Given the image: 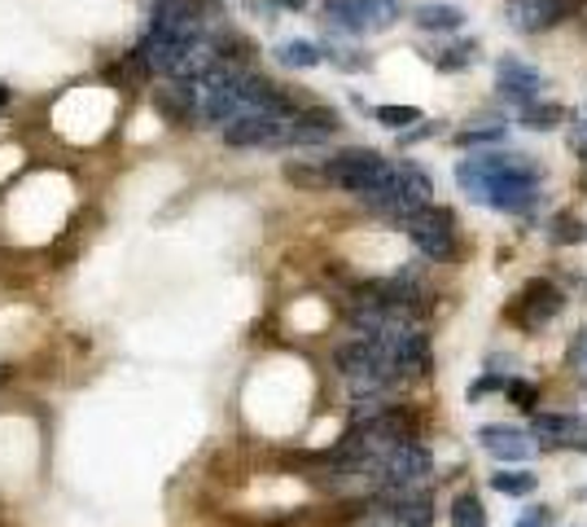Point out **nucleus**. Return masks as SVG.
I'll return each mask as SVG.
<instances>
[{
	"instance_id": "nucleus-5",
	"label": "nucleus",
	"mask_w": 587,
	"mask_h": 527,
	"mask_svg": "<svg viewBox=\"0 0 587 527\" xmlns=\"http://www.w3.org/2000/svg\"><path fill=\"white\" fill-rule=\"evenodd\" d=\"M403 229H408L412 246H417L425 260L439 264V260H452V255H456V216H452V211H443V207L430 202V207H421Z\"/></svg>"
},
{
	"instance_id": "nucleus-1",
	"label": "nucleus",
	"mask_w": 587,
	"mask_h": 527,
	"mask_svg": "<svg viewBox=\"0 0 587 527\" xmlns=\"http://www.w3.org/2000/svg\"><path fill=\"white\" fill-rule=\"evenodd\" d=\"M465 194L483 198L496 211H527L540 198V167L527 154H478L456 167Z\"/></svg>"
},
{
	"instance_id": "nucleus-22",
	"label": "nucleus",
	"mask_w": 587,
	"mask_h": 527,
	"mask_svg": "<svg viewBox=\"0 0 587 527\" xmlns=\"http://www.w3.org/2000/svg\"><path fill=\"white\" fill-rule=\"evenodd\" d=\"M587 238V229H584V220H575V216H557L553 220V242H584Z\"/></svg>"
},
{
	"instance_id": "nucleus-17",
	"label": "nucleus",
	"mask_w": 587,
	"mask_h": 527,
	"mask_svg": "<svg viewBox=\"0 0 587 527\" xmlns=\"http://www.w3.org/2000/svg\"><path fill=\"white\" fill-rule=\"evenodd\" d=\"M277 57L286 62V66H298V70H307V66H320V48L315 44H307V40H290V44H281L277 48Z\"/></svg>"
},
{
	"instance_id": "nucleus-16",
	"label": "nucleus",
	"mask_w": 587,
	"mask_h": 527,
	"mask_svg": "<svg viewBox=\"0 0 587 527\" xmlns=\"http://www.w3.org/2000/svg\"><path fill=\"white\" fill-rule=\"evenodd\" d=\"M452 527H487V510H483V502L474 493H461L452 502Z\"/></svg>"
},
{
	"instance_id": "nucleus-11",
	"label": "nucleus",
	"mask_w": 587,
	"mask_h": 527,
	"mask_svg": "<svg viewBox=\"0 0 587 527\" xmlns=\"http://www.w3.org/2000/svg\"><path fill=\"white\" fill-rule=\"evenodd\" d=\"M531 431L549 444H584L587 440V418L579 414H535Z\"/></svg>"
},
{
	"instance_id": "nucleus-9",
	"label": "nucleus",
	"mask_w": 587,
	"mask_h": 527,
	"mask_svg": "<svg viewBox=\"0 0 587 527\" xmlns=\"http://www.w3.org/2000/svg\"><path fill=\"white\" fill-rule=\"evenodd\" d=\"M496 84H500V97H509L518 106H527V101H535L544 92V75L535 66L518 62V57H500L496 62Z\"/></svg>"
},
{
	"instance_id": "nucleus-13",
	"label": "nucleus",
	"mask_w": 587,
	"mask_h": 527,
	"mask_svg": "<svg viewBox=\"0 0 587 527\" xmlns=\"http://www.w3.org/2000/svg\"><path fill=\"white\" fill-rule=\"evenodd\" d=\"M412 22L421 31H456L465 22V9L461 4H443V0H425L412 9Z\"/></svg>"
},
{
	"instance_id": "nucleus-15",
	"label": "nucleus",
	"mask_w": 587,
	"mask_h": 527,
	"mask_svg": "<svg viewBox=\"0 0 587 527\" xmlns=\"http://www.w3.org/2000/svg\"><path fill=\"white\" fill-rule=\"evenodd\" d=\"M290 185H302V189H329V176H324V163H286L281 167Z\"/></svg>"
},
{
	"instance_id": "nucleus-21",
	"label": "nucleus",
	"mask_w": 587,
	"mask_h": 527,
	"mask_svg": "<svg viewBox=\"0 0 587 527\" xmlns=\"http://www.w3.org/2000/svg\"><path fill=\"white\" fill-rule=\"evenodd\" d=\"M386 128H412V123H421V110L417 106H377L373 110Z\"/></svg>"
},
{
	"instance_id": "nucleus-8",
	"label": "nucleus",
	"mask_w": 587,
	"mask_h": 527,
	"mask_svg": "<svg viewBox=\"0 0 587 527\" xmlns=\"http://www.w3.org/2000/svg\"><path fill=\"white\" fill-rule=\"evenodd\" d=\"M571 0H509V26L522 35H540L553 31L557 22H566Z\"/></svg>"
},
{
	"instance_id": "nucleus-27",
	"label": "nucleus",
	"mask_w": 587,
	"mask_h": 527,
	"mask_svg": "<svg viewBox=\"0 0 587 527\" xmlns=\"http://www.w3.org/2000/svg\"><path fill=\"white\" fill-rule=\"evenodd\" d=\"M0 106H9V88L4 84H0Z\"/></svg>"
},
{
	"instance_id": "nucleus-6",
	"label": "nucleus",
	"mask_w": 587,
	"mask_h": 527,
	"mask_svg": "<svg viewBox=\"0 0 587 527\" xmlns=\"http://www.w3.org/2000/svg\"><path fill=\"white\" fill-rule=\"evenodd\" d=\"M377 466H381V488H386V484H390V488H417V484L430 480V471H434V462H430V453L421 449V440L390 444V449L377 458Z\"/></svg>"
},
{
	"instance_id": "nucleus-26",
	"label": "nucleus",
	"mask_w": 587,
	"mask_h": 527,
	"mask_svg": "<svg viewBox=\"0 0 587 527\" xmlns=\"http://www.w3.org/2000/svg\"><path fill=\"white\" fill-rule=\"evenodd\" d=\"M277 4H286V9H302L307 0H277Z\"/></svg>"
},
{
	"instance_id": "nucleus-20",
	"label": "nucleus",
	"mask_w": 587,
	"mask_h": 527,
	"mask_svg": "<svg viewBox=\"0 0 587 527\" xmlns=\"http://www.w3.org/2000/svg\"><path fill=\"white\" fill-rule=\"evenodd\" d=\"M496 141H505V123H483V128L456 132V145H465V150H474V145H496Z\"/></svg>"
},
{
	"instance_id": "nucleus-25",
	"label": "nucleus",
	"mask_w": 587,
	"mask_h": 527,
	"mask_svg": "<svg viewBox=\"0 0 587 527\" xmlns=\"http://www.w3.org/2000/svg\"><path fill=\"white\" fill-rule=\"evenodd\" d=\"M575 145H579V150H587V123H579V128H575Z\"/></svg>"
},
{
	"instance_id": "nucleus-23",
	"label": "nucleus",
	"mask_w": 587,
	"mask_h": 527,
	"mask_svg": "<svg viewBox=\"0 0 587 527\" xmlns=\"http://www.w3.org/2000/svg\"><path fill=\"white\" fill-rule=\"evenodd\" d=\"M509 400H513L518 409H531V414L540 409V392H535L531 383H522V378H518V383H509Z\"/></svg>"
},
{
	"instance_id": "nucleus-12",
	"label": "nucleus",
	"mask_w": 587,
	"mask_h": 527,
	"mask_svg": "<svg viewBox=\"0 0 587 527\" xmlns=\"http://www.w3.org/2000/svg\"><path fill=\"white\" fill-rule=\"evenodd\" d=\"M478 440H483V449L491 458H505V462H522L531 453V444H527V436L518 427H483Z\"/></svg>"
},
{
	"instance_id": "nucleus-7",
	"label": "nucleus",
	"mask_w": 587,
	"mask_h": 527,
	"mask_svg": "<svg viewBox=\"0 0 587 527\" xmlns=\"http://www.w3.org/2000/svg\"><path fill=\"white\" fill-rule=\"evenodd\" d=\"M562 290L553 286V282H531L518 299H513V308H509V317L522 326V330H540V326H549L557 312H562Z\"/></svg>"
},
{
	"instance_id": "nucleus-19",
	"label": "nucleus",
	"mask_w": 587,
	"mask_h": 527,
	"mask_svg": "<svg viewBox=\"0 0 587 527\" xmlns=\"http://www.w3.org/2000/svg\"><path fill=\"white\" fill-rule=\"evenodd\" d=\"M491 488L505 493V497H527L535 488V475H527V471H500V475H491Z\"/></svg>"
},
{
	"instance_id": "nucleus-3",
	"label": "nucleus",
	"mask_w": 587,
	"mask_h": 527,
	"mask_svg": "<svg viewBox=\"0 0 587 527\" xmlns=\"http://www.w3.org/2000/svg\"><path fill=\"white\" fill-rule=\"evenodd\" d=\"M324 176H329V185H337V189L364 198V194L390 185L395 163H386L377 150H342V154L324 158Z\"/></svg>"
},
{
	"instance_id": "nucleus-24",
	"label": "nucleus",
	"mask_w": 587,
	"mask_h": 527,
	"mask_svg": "<svg viewBox=\"0 0 587 527\" xmlns=\"http://www.w3.org/2000/svg\"><path fill=\"white\" fill-rule=\"evenodd\" d=\"M518 527H553V510H544V506L540 510H527Z\"/></svg>"
},
{
	"instance_id": "nucleus-2",
	"label": "nucleus",
	"mask_w": 587,
	"mask_h": 527,
	"mask_svg": "<svg viewBox=\"0 0 587 527\" xmlns=\"http://www.w3.org/2000/svg\"><path fill=\"white\" fill-rule=\"evenodd\" d=\"M333 365H337V374L346 378V387H351L355 400H381V396L390 392V383H399L395 370H390V361H386V356L377 352V343H368V339L342 343V348L333 352Z\"/></svg>"
},
{
	"instance_id": "nucleus-18",
	"label": "nucleus",
	"mask_w": 587,
	"mask_h": 527,
	"mask_svg": "<svg viewBox=\"0 0 587 527\" xmlns=\"http://www.w3.org/2000/svg\"><path fill=\"white\" fill-rule=\"evenodd\" d=\"M474 40L469 44H447V48H439V53H430V62L439 66V70H465L469 62H474Z\"/></svg>"
},
{
	"instance_id": "nucleus-28",
	"label": "nucleus",
	"mask_w": 587,
	"mask_h": 527,
	"mask_svg": "<svg viewBox=\"0 0 587 527\" xmlns=\"http://www.w3.org/2000/svg\"><path fill=\"white\" fill-rule=\"evenodd\" d=\"M4 378H9V370H4V365H0V383H4Z\"/></svg>"
},
{
	"instance_id": "nucleus-4",
	"label": "nucleus",
	"mask_w": 587,
	"mask_h": 527,
	"mask_svg": "<svg viewBox=\"0 0 587 527\" xmlns=\"http://www.w3.org/2000/svg\"><path fill=\"white\" fill-rule=\"evenodd\" d=\"M403 13V0H324V22L346 35H373L395 26Z\"/></svg>"
},
{
	"instance_id": "nucleus-29",
	"label": "nucleus",
	"mask_w": 587,
	"mask_h": 527,
	"mask_svg": "<svg viewBox=\"0 0 587 527\" xmlns=\"http://www.w3.org/2000/svg\"><path fill=\"white\" fill-rule=\"evenodd\" d=\"M579 22H584V26H587V9H584V18H579Z\"/></svg>"
},
{
	"instance_id": "nucleus-10",
	"label": "nucleus",
	"mask_w": 587,
	"mask_h": 527,
	"mask_svg": "<svg viewBox=\"0 0 587 527\" xmlns=\"http://www.w3.org/2000/svg\"><path fill=\"white\" fill-rule=\"evenodd\" d=\"M154 106L167 123H189L198 114V84L193 79H176L167 88H154Z\"/></svg>"
},
{
	"instance_id": "nucleus-14",
	"label": "nucleus",
	"mask_w": 587,
	"mask_h": 527,
	"mask_svg": "<svg viewBox=\"0 0 587 527\" xmlns=\"http://www.w3.org/2000/svg\"><path fill=\"white\" fill-rule=\"evenodd\" d=\"M566 119H571V110L557 106V101H527V106H522V123L535 128V132H553V128H562Z\"/></svg>"
}]
</instances>
